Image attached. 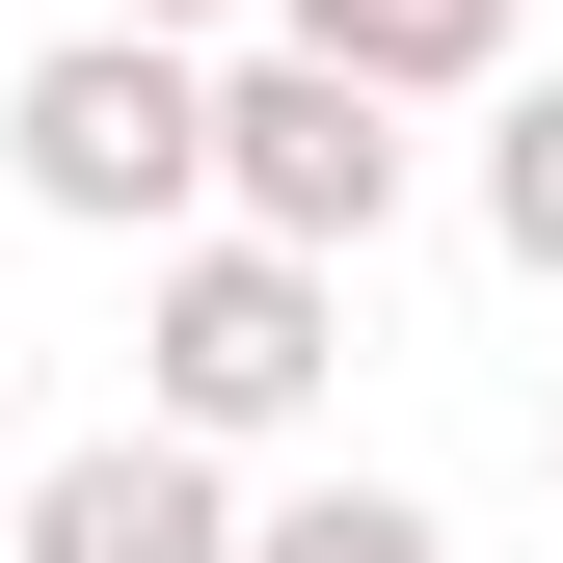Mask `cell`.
<instances>
[{"label": "cell", "instance_id": "1", "mask_svg": "<svg viewBox=\"0 0 563 563\" xmlns=\"http://www.w3.org/2000/svg\"><path fill=\"white\" fill-rule=\"evenodd\" d=\"M0 188H27V216H81V242H188V216H216V54L81 0V27L0 81Z\"/></svg>", "mask_w": 563, "mask_h": 563}, {"label": "cell", "instance_id": "2", "mask_svg": "<svg viewBox=\"0 0 563 563\" xmlns=\"http://www.w3.org/2000/svg\"><path fill=\"white\" fill-rule=\"evenodd\" d=\"M322 376H349V268H322V242H268V216H188V242H162V296H134V402H162L188 456H268Z\"/></svg>", "mask_w": 563, "mask_h": 563}, {"label": "cell", "instance_id": "3", "mask_svg": "<svg viewBox=\"0 0 563 563\" xmlns=\"http://www.w3.org/2000/svg\"><path fill=\"white\" fill-rule=\"evenodd\" d=\"M216 216L376 268V216H402V81H349V54H296V27L216 54Z\"/></svg>", "mask_w": 563, "mask_h": 563}, {"label": "cell", "instance_id": "4", "mask_svg": "<svg viewBox=\"0 0 563 563\" xmlns=\"http://www.w3.org/2000/svg\"><path fill=\"white\" fill-rule=\"evenodd\" d=\"M0 563H242V510H216V456L134 402V430H81V456H27V537Z\"/></svg>", "mask_w": 563, "mask_h": 563}, {"label": "cell", "instance_id": "5", "mask_svg": "<svg viewBox=\"0 0 563 563\" xmlns=\"http://www.w3.org/2000/svg\"><path fill=\"white\" fill-rule=\"evenodd\" d=\"M268 27L349 54V81H402V108H430V81H510V0H268Z\"/></svg>", "mask_w": 563, "mask_h": 563}, {"label": "cell", "instance_id": "6", "mask_svg": "<svg viewBox=\"0 0 563 563\" xmlns=\"http://www.w3.org/2000/svg\"><path fill=\"white\" fill-rule=\"evenodd\" d=\"M483 242L563 296V81H510V108H483Z\"/></svg>", "mask_w": 563, "mask_h": 563}, {"label": "cell", "instance_id": "7", "mask_svg": "<svg viewBox=\"0 0 563 563\" xmlns=\"http://www.w3.org/2000/svg\"><path fill=\"white\" fill-rule=\"evenodd\" d=\"M242 563H456L402 483H296V510H242Z\"/></svg>", "mask_w": 563, "mask_h": 563}, {"label": "cell", "instance_id": "8", "mask_svg": "<svg viewBox=\"0 0 563 563\" xmlns=\"http://www.w3.org/2000/svg\"><path fill=\"white\" fill-rule=\"evenodd\" d=\"M108 27H242V0H108Z\"/></svg>", "mask_w": 563, "mask_h": 563}]
</instances>
